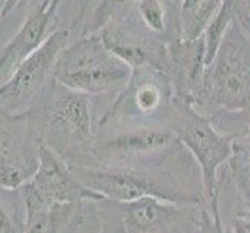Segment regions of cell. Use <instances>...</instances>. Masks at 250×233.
<instances>
[{"instance_id": "obj_1", "label": "cell", "mask_w": 250, "mask_h": 233, "mask_svg": "<svg viewBox=\"0 0 250 233\" xmlns=\"http://www.w3.org/2000/svg\"><path fill=\"white\" fill-rule=\"evenodd\" d=\"M81 182L107 199L127 202L154 197L179 205H205L204 188L188 185L172 169L154 165H131L73 160L67 162Z\"/></svg>"}, {"instance_id": "obj_2", "label": "cell", "mask_w": 250, "mask_h": 233, "mask_svg": "<svg viewBox=\"0 0 250 233\" xmlns=\"http://www.w3.org/2000/svg\"><path fill=\"white\" fill-rule=\"evenodd\" d=\"M89 97L53 78L31 105L38 112L44 146L64 160L85 154L92 145Z\"/></svg>"}, {"instance_id": "obj_3", "label": "cell", "mask_w": 250, "mask_h": 233, "mask_svg": "<svg viewBox=\"0 0 250 233\" xmlns=\"http://www.w3.org/2000/svg\"><path fill=\"white\" fill-rule=\"evenodd\" d=\"M132 68L107 48L101 34H83L59 56L53 78L67 87L87 95L126 89Z\"/></svg>"}, {"instance_id": "obj_4", "label": "cell", "mask_w": 250, "mask_h": 233, "mask_svg": "<svg viewBox=\"0 0 250 233\" xmlns=\"http://www.w3.org/2000/svg\"><path fill=\"white\" fill-rule=\"evenodd\" d=\"M179 122L174 131L179 142L193 155L201 169L205 207L211 216H221V194L226 180L219 177V169L233 155L235 135L219 132L210 120L193 109L191 103L179 101Z\"/></svg>"}, {"instance_id": "obj_5", "label": "cell", "mask_w": 250, "mask_h": 233, "mask_svg": "<svg viewBox=\"0 0 250 233\" xmlns=\"http://www.w3.org/2000/svg\"><path fill=\"white\" fill-rule=\"evenodd\" d=\"M100 233H197L205 205H179L142 197L100 204Z\"/></svg>"}, {"instance_id": "obj_6", "label": "cell", "mask_w": 250, "mask_h": 233, "mask_svg": "<svg viewBox=\"0 0 250 233\" xmlns=\"http://www.w3.org/2000/svg\"><path fill=\"white\" fill-rule=\"evenodd\" d=\"M44 148L41 122L33 106L11 114L0 106V187L19 190L39 168Z\"/></svg>"}, {"instance_id": "obj_7", "label": "cell", "mask_w": 250, "mask_h": 233, "mask_svg": "<svg viewBox=\"0 0 250 233\" xmlns=\"http://www.w3.org/2000/svg\"><path fill=\"white\" fill-rule=\"evenodd\" d=\"M68 44V30L58 28L50 33L44 44L21 63L3 84H0V106L11 114H21L30 109L41 92L53 80L56 63Z\"/></svg>"}, {"instance_id": "obj_8", "label": "cell", "mask_w": 250, "mask_h": 233, "mask_svg": "<svg viewBox=\"0 0 250 233\" xmlns=\"http://www.w3.org/2000/svg\"><path fill=\"white\" fill-rule=\"evenodd\" d=\"M211 65L207 90L214 105L227 110L250 109V44L235 25H230Z\"/></svg>"}, {"instance_id": "obj_9", "label": "cell", "mask_w": 250, "mask_h": 233, "mask_svg": "<svg viewBox=\"0 0 250 233\" xmlns=\"http://www.w3.org/2000/svg\"><path fill=\"white\" fill-rule=\"evenodd\" d=\"M177 142V134L172 127L140 126L95 140L89 151L81 155L100 163L120 165L162 154Z\"/></svg>"}, {"instance_id": "obj_10", "label": "cell", "mask_w": 250, "mask_h": 233, "mask_svg": "<svg viewBox=\"0 0 250 233\" xmlns=\"http://www.w3.org/2000/svg\"><path fill=\"white\" fill-rule=\"evenodd\" d=\"M23 185L47 204H100L107 199L81 182L70 165L47 146L42 148L38 171Z\"/></svg>"}, {"instance_id": "obj_11", "label": "cell", "mask_w": 250, "mask_h": 233, "mask_svg": "<svg viewBox=\"0 0 250 233\" xmlns=\"http://www.w3.org/2000/svg\"><path fill=\"white\" fill-rule=\"evenodd\" d=\"M62 0H36L21 28L0 50V84L48 38V28Z\"/></svg>"}, {"instance_id": "obj_12", "label": "cell", "mask_w": 250, "mask_h": 233, "mask_svg": "<svg viewBox=\"0 0 250 233\" xmlns=\"http://www.w3.org/2000/svg\"><path fill=\"white\" fill-rule=\"evenodd\" d=\"M17 191L25 202V233H75L84 224V202L47 204L22 185Z\"/></svg>"}, {"instance_id": "obj_13", "label": "cell", "mask_w": 250, "mask_h": 233, "mask_svg": "<svg viewBox=\"0 0 250 233\" xmlns=\"http://www.w3.org/2000/svg\"><path fill=\"white\" fill-rule=\"evenodd\" d=\"M224 2L226 0H180V28L184 39H199Z\"/></svg>"}, {"instance_id": "obj_14", "label": "cell", "mask_w": 250, "mask_h": 233, "mask_svg": "<svg viewBox=\"0 0 250 233\" xmlns=\"http://www.w3.org/2000/svg\"><path fill=\"white\" fill-rule=\"evenodd\" d=\"M231 179L243 199L246 209L250 210V135L235 139L233 155L229 162Z\"/></svg>"}, {"instance_id": "obj_15", "label": "cell", "mask_w": 250, "mask_h": 233, "mask_svg": "<svg viewBox=\"0 0 250 233\" xmlns=\"http://www.w3.org/2000/svg\"><path fill=\"white\" fill-rule=\"evenodd\" d=\"M163 93L162 89L156 83L145 81L139 84L134 90L132 101H134V109L139 114H152L154 110H157L162 105Z\"/></svg>"}, {"instance_id": "obj_16", "label": "cell", "mask_w": 250, "mask_h": 233, "mask_svg": "<svg viewBox=\"0 0 250 233\" xmlns=\"http://www.w3.org/2000/svg\"><path fill=\"white\" fill-rule=\"evenodd\" d=\"M137 11H139L143 23L151 31H165L167 11L162 0H137Z\"/></svg>"}, {"instance_id": "obj_17", "label": "cell", "mask_w": 250, "mask_h": 233, "mask_svg": "<svg viewBox=\"0 0 250 233\" xmlns=\"http://www.w3.org/2000/svg\"><path fill=\"white\" fill-rule=\"evenodd\" d=\"M127 2H131V0H98V5L89 17L87 25L83 28L81 36L98 33L103 27H106V23L112 19V16L118 8L125 6Z\"/></svg>"}, {"instance_id": "obj_18", "label": "cell", "mask_w": 250, "mask_h": 233, "mask_svg": "<svg viewBox=\"0 0 250 233\" xmlns=\"http://www.w3.org/2000/svg\"><path fill=\"white\" fill-rule=\"evenodd\" d=\"M0 233H25V221L14 218L0 202Z\"/></svg>"}, {"instance_id": "obj_19", "label": "cell", "mask_w": 250, "mask_h": 233, "mask_svg": "<svg viewBox=\"0 0 250 233\" xmlns=\"http://www.w3.org/2000/svg\"><path fill=\"white\" fill-rule=\"evenodd\" d=\"M230 229L231 233H250V210L246 207L236 210L230 221Z\"/></svg>"}, {"instance_id": "obj_20", "label": "cell", "mask_w": 250, "mask_h": 233, "mask_svg": "<svg viewBox=\"0 0 250 233\" xmlns=\"http://www.w3.org/2000/svg\"><path fill=\"white\" fill-rule=\"evenodd\" d=\"M197 233H226L221 216H218V218L211 216V213L205 207L202 222H201V227H199V230H197Z\"/></svg>"}, {"instance_id": "obj_21", "label": "cell", "mask_w": 250, "mask_h": 233, "mask_svg": "<svg viewBox=\"0 0 250 233\" xmlns=\"http://www.w3.org/2000/svg\"><path fill=\"white\" fill-rule=\"evenodd\" d=\"M30 2H31V0H8L5 10H3V17L10 16L11 13L17 11V10H21V8H23L25 5L30 3Z\"/></svg>"}, {"instance_id": "obj_22", "label": "cell", "mask_w": 250, "mask_h": 233, "mask_svg": "<svg viewBox=\"0 0 250 233\" xmlns=\"http://www.w3.org/2000/svg\"><path fill=\"white\" fill-rule=\"evenodd\" d=\"M6 2L8 0H0V19H3V10L6 6Z\"/></svg>"}]
</instances>
